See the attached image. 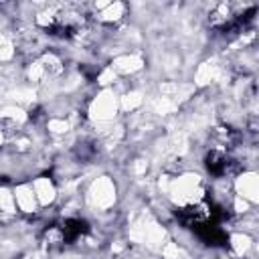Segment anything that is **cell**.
<instances>
[{
	"mask_svg": "<svg viewBox=\"0 0 259 259\" xmlns=\"http://www.w3.org/2000/svg\"><path fill=\"white\" fill-rule=\"evenodd\" d=\"M229 158L225 156V154H221V152H210L208 156H206V168L214 174V176H221V174H225V172H229Z\"/></svg>",
	"mask_w": 259,
	"mask_h": 259,
	"instance_id": "cell-1",
	"label": "cell"
},
{
	"mask_svg": "<svg viewBox=\"0 0 259 259\" xmlns=\"http://www.w3.org/2000/svg\"><path fill=\"white\" fill-rule=\"evenodd\" d=\"M87 225L79 219H67L61 227V233H63V241H75L81 233H85Z\"/></svg>",
	"mask_w": 259,
	"mask_h": 259,
	"instance_id": "cell-2",
	"label": "cell"
}]
</instances>
